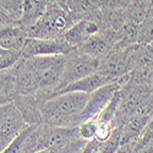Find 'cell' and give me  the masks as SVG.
<instances>
[{"label": "cell", "instance_id": "obj_1", "mask_svg": "<svg viewBox=\"0 0 153 153\" xmlns=\"http://www.w3.org/2000/svg\"><path fill=\"white\" fill-rule=\"evenodd\" d=\"M87 93H58L41 103L42 124L53 127H76L80 125V115L86 107Z\"/></svg>", "mask_w": 153, "mask_h": 153}, {"label": "cell", "instance_id": "obj_2", "mask_svg": "<svg viewBox=\"0 0 153 153\" xmlns=\"http://www.w3.org/2000/svg\"><path fill=\"white\" fill-rule=\"evenodd\" d=\"M25 58V56H23ZM66 55H43L26 58L27 66L34 74L38 85L36 98L39 103L52 98L59 91Z\"/></svg>", "mask_w": 153, "mask_h": 153}, {"label": "cell", "instance_id": "obj_3", "mask_svg": "<svg viewBox=\"0 0 153 153\" xmlns=\"http://www.w3.org/2000/svg\"><path fill=\"white\" fill-rule=\"evenodd\" d=\"M81 20L77 15L72 14L70 10L60 4L48 3L44 15L38 20L33 26L26 28L28 38L36 39H58L75 22Z\"/></svg>", "mask_w": 153, "mask_h": 153}, {"label": "cell", "instance_id": "obj_4", "mask_svg": "<svg viewBox=\"0 0 153 153\" xmlns=\"http://www.w3.org/2000/svg\"><path fill=\"white\" fill-rule=\"evenodd\" d=\"M134 70L132 62L127 52L125 49H115L113 48L110 52L99 59L98 72L107 77L111 83L119 82L121 86L126 83L129 74Z\"/></svg>", "mask_w": 153, "mask_h": 153}, {"label": "cell", "instance_id": "obj_5", "mask_svg": "<svg viewBox=\"0 0 153 153\" xmlns=\"http://www.w3.org/2000/svg\"><path fill=\"white\" fill-rule=\"evenodd\" d=\"M98 66H99V59L88 56L81 53L76 48L72 49L69 54H66L65 66H64V72L60 81L59 91L75 81H79L88 75L97 72Z\"/></svg>", "mask_w": 153, "mask_h": 153}, {"label": "cell", "instance_id": "obj_6", "mask_svg": "<svg viewBox=\"0 0 153 153\" xmlns=\"http://www.w3.org/2000/svg\"><path fill=\"white\" fill-rule=\"evenodd\" d=\"M120 88H121V85L119 82H114V83H109L107 86L100 87L94 92L90 93L86 107L83 108L80 115V124L90 119H96L103 111V109L109 104L111 98L115 96V93Z\"/></svg>", "mask_w": 153, "mask_h": 153}, {"label": "cell", "instance_id": "obj_7", "mask_svg": "<svg viewBox=\"0 0 153 153\" xmlns=\"http://www.w3.org/2000/svg\"><path fill=\"white\" fill-rule=\"evenodd\" d=\"M72 49L65 39L61 37L58 39H36L28 38L25 44L21 56L33 58V56H43V55H66Z\"/></svg>", "mask_w": 153, "mask_h": 153}, {"label": "cell", "instance_id": "obj_8", "mask_svg": "<svg viewBox=\"0 0 153 153\" xmlns=\"http://www.w3.org/2000/svg\"><path fill=\"white\" fill-rule=\"evenodd\" d=\"M100 26L99 23L91 17H83L75 22L72 26L65 32L62 38L65 42L72 47V48H79L81 44H83L91 36L99 33Z\"/></svg>", "mask_w": 153, "mask_h": 153}, {"label": "cell", "instance_id": "obj_9", "mask_svg": "<svg viewBox=\"0 0 153 153\" xmlns=\"http://www.w3.org/2000/svg\"><path fill=\"white\" fill-rule=\"evenodd\" d=\"M12 104L23 120V123L30 126H38L42 124L41 103L36 96H15L12 98Z\"/></svg>", "mask_w": 153, "mask_h": 153}, {"label": "cell", "instance_id": "obj_10", "mask_svg": "<svg viewBox=\"0 0 153 153\" xmlns=\"http://www.w3.org/2000/svg\"><path fill=\"white\" fill-rule=\"evenodd\" d=\"M28 39L26 31L17 25L0 28V48L12 52H22Z\"/></svg>", "mask_w": 153, "mask_h": 153}, {"label": "cell", "instance_id": "obj_11", "mask_svg": "<svg viewBox=\"0 0 153 153\" xmlns=\"http://www.w3.org/2000/svg\"><path fill=\"white\" fill-rule=\"evenodd\" d=\"M111 83L107 77H104L102 74H99L98 71L94 74H91L86 76V77L75 81L70 85H68L66 87H64L62 90H60L58 93H66V92H82V93H87L90 94L92 92H94L98 88L107 86ZM114 83V82H113Z\"/></svg>", "mask_w": 153, "mask_h": 153}, {"label": "cell", "instance_id": "obj_12", "mask_svg": "<svg viewBox=\"0 0 153 153\" xmlns=\"http://www.w3.org/2000/svg\"><path fill=\"white\" fill-rule=\"evenodd\" d=\"M48 0H23L22 15L17 26L26 30L39 20L47 10Z\"/></svg>", "mask_w": 153, "mask_h": 153}, {"label": "cell", "instance_id": "obj_13", "mask_svg": "<svg viewBox=\"0 0 153 153\" xmlns=\"http://www.w3.org/2000/svg\"><path fill=\"white\" fill-rule=\"evenodd\" d=\"M76 49H79L81 53L91 56V58L102 59L111 50V45L108 42L107 38L99 32V33L91 36L83 44H81Z\"/></svg>", "mask_w": 153, "mask_h": 153}, {"label": "cell", "instance_id": "obj_14", "mask_svg": "<svg viewBox=\"0 0 153 153\" xmlns=\"http://www.w3.org/2000/svg\"><path fill=\"white\" fill-rule=\"evenodd\" d=\"M32 129H33V126L27 125L14 140H12L10 142V145L1 153H30L28 138H30V134H31Z\"/></svg>", "mask_w": 153, "mask_h": 153}, {"label": "cell", "instance_id": "obj_15", "mask_svg": "<svg viewBox=\"0 0 153 153\" xmlns=\"http://www.w3.org/2000/svg\"><path fill=\"white\" fill-rule=\"evenodd\" d=\"M153 43V17H147L145 21L137 25L136 44Z\"/></svg>", "mask_w": 153, "mask_h": 153}, {"label": "cell", "instance_id": "obj_16", "mask_svg": "<svg viewBox=\"0 0 153 153\" xmlns=\"http://www.w3.org/2000/svg\"><path fill=\"white\" fill-rule=\"evenodd\" d=\"M77 131H79V137L86 142L94 140L97 136V132H98L97 119H90V120H86V121L81 123L77 126Z\"/></svg>", "mask_w": 153, "mask_h": 153}, {"label": "cell", "instance_id": "obj_17", "mask_svg": "<svg viewBox=\"0 0 153 153\" xmlns=\"http://www.w3.org/2000/svg\"><path fill=\"white\" fill-rule=\"evenodd\" d=\"M20 58H21V53L20 52L5 50V53L0 56V72L11 69L20 60Z\"/></svg>", "mask_w": 153, "mask_h": 153}, {"label": "cell", "instance_id": "obj_18", "mask_svg": "<svg viewBox=\"0 0 153 153\" xmlns=\"http://www.w3.org/2000/svg\"><path fill=\"white\" fill-rule=\"evenodd\" d=\"M131 153H153V145L146 146V147L140 148V149H137V151H132Z\"/></svg>", "mask_w": 153, "mask_h": 153}, {"label": "cell", "instance_id": "obj_19", "mask_svg": "<svg viewBox=\"0 0 153 153\" xmlns=\"http://www.w3.org/2000/svg\"><path fill=\"white\" fill-rule=\"evenodd\" d=\"M148 17H153V1L151 3L149 9H148Z\"/></svg>", "mask_w": 153, "mask_h": 153}, {"label": "cell", "instance_id": "obj_20", "mask_svg": "<svg viewBox=\"0 0 153 153\" xmlns=\"http://www.w3.org/2000/svg\"><path fill=\"white\" fill-rule=\"evenodd\" d=\"M151 96H152V100H153V91H152V94Z\"/></svg>", "mask_w": 153, "mask_h": 153}]
</instances>
